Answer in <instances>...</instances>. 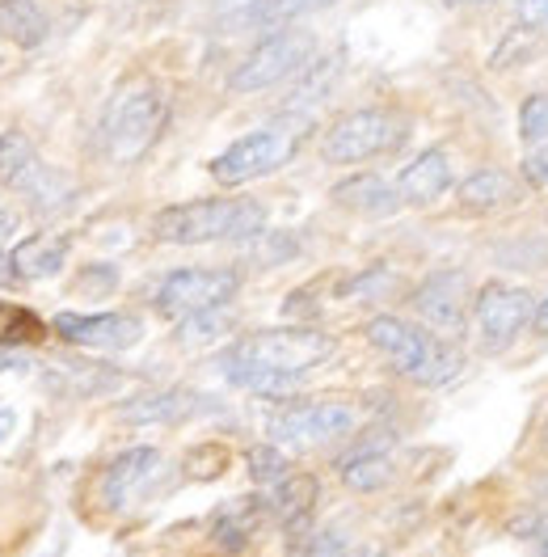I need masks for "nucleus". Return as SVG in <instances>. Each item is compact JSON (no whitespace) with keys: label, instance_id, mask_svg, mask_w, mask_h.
Masks as SVG:
<instances>
[{"label":"nucleus","instance_id":"nucleus-14","mask_svg":"<svg viewBox=\"0 0 548 557\" xmlns=\"http://www.w3.org/2000/svg\"><path fill=\"white\" fill-rule=\"evenodd\" d=\"M447 186H451V165H447V152H439V148L413 157L410 165L401 170V177H397L401 203H410V208L435 203L439 195H447Z\"/></svg>","mask_w":548,"mask_h":557},{"label":"nucleus","instance_id":"nucleus-24","mask_svg":"<svg viewBox=\"0 0 548 557\" xmlns=\"http://www.w3.org/2000/svg\"><path fill=\"white\" fill-rule=\"evenodd\" d=\"M338 69H342V60H338V55L312 60L309 72H304V81H300V85H296V94L287 98V110H300V106H309V102H321V98L329 94V85H334Z\"/></svg>","mask_w":548,"mask_h":557},{"label":"nucleus","instance_id":"nucleus-31","mask_svg":"<svg viewBox=\"0 0 548 557\" xmlns=\"http://www.w3.org/2000/svg\"><path fill=\"white\" fill-rule=\"evenodd\" d=\"M514 9H519V22H523L527 30H536L540 38H548V0H519Z\"/></svg>","mask_w":548,"mask_h":557},{"label":"nucleus","instance_id":"nucleus-33","mask_svg":"<svg viewBox=\"0 0 548 557\" xmlns=\"http://www.w3.org/2000/svg\"><path fill=\"white\" fill-rule=\"evenodd\" d=\"M532 330H536V334H545V338H548V296L540 300V305H536V309H532Z\"/></svg>","mask_w":548,"mask_h":557},{"label":"nucleus","instance_id":"nucleus-9","mask_svg":"<svg viewBox=\"0 0 548 557\" xmlns=\"http://www.w3.org/2000/svg\"><path fill=\"white\" fill-rule=\"evenodd\" d=\"M237 287H240V278H237V271H228V267H220V271H203V267H195V271H173V275L161 283V292H157V309H161V317H170V321H186V317L224 309V305L237 296Z\"/></svg>","mask_w":548,"mask_h":557},{"label":"nucleus","instance_id":"nucleus-19","mask_svg":"<svg viewBox=\"0 0 548 557\" xmlns=\"http://www.w3.org/2000/svg\"><path fill=\"white\" fill-rule=\"evenodd\" d=\"M0 38L13 47H42L47 38V13L35 0H0Z\"/></svg>","mask_w":548,"mask_h":557},{"label":"nucleus","instance_id":"nucleus-39","mask_svg":"<svg viewBox=\"0 0 548 557\" xmlns=\"http://www.w3.org/2000/svg\"><path fill=\"white\" fill-rule=\"evenodd\" d=\"M13 431V410H0V440Z\"/></svg>","mask_w":548,"mask_h":557},{"label":"nucleus","instance_id":"nucleus-35","mask_svg":"<svg viewBox=\"0 0 548 557\" xmlns=\"http://www.w3.org/2000/svg\"><path fill=\"white\" fill-rule=\"evenodd\" d=\"M17 363H22V355H17V350L0 347V372H4V368H17Z\"/></svg>","mask_w":548,"mask_h":557},{"label":"nucleus","instance_id":"nucleus-8","mask_svg":"<svg viewBox=\"0 0 548 557\" xmlns=\"http://www.w3.org/2000/svg\"><path fill=\"white\" fill-rule=\"evenodd\" d=\"M312 64V35L304 30H278L266 42H258L249 51V60L233 72L228 89L233 94H258V89H271L278 81L296 76Z\"/></svg>","mask_w":548,"mask_h":557},{"label":"nucleus","instance_id":"nucleus-10","mask_svg":"<svg viewBox=\"0 0 548 557\" xmlns=\"http://www.w3.org/2000/svg\"><path fill=\"white\" fill-rule=\"evenodd\" d=\"M532 292L511 287V283H489L473 300V330H477V343L485 355H498L507 350L527 330L532 321Z\"/></svg>","mask_w":548,"mask_h":557},{"label":"nucleus","instance_id":"nucleus-25","mask_svg":"<svg viewBox=\"0 0 548 557\" xmlns=\"http://www.w3.org/2000/svg\"><path fill=\"white\" fill-rule=\"evenodd\" d=\"M258 511H262L258 503H237V507L220 511V516H215V541H220L224 549H240V545L253 536Z\"/></svg>","mask_w":548,"mask_h":557},{"label":"nucleus","instance_id":"nucleus-29","mask_svg":"<svg viewBox=\"0 0 548 557\" xmlns=\"http://www.w3.org/2000/svg\"><path fill=\"white\" fill-rule=\"evenodd\" d=\"M249 473H253L258 482H266V486L283 482V478H287V456H283V448H278V444L253 448V453H249Z\"/></svg>","mask_w":548,"mask_h":557},{"label":"nucleus","instance_id":"nucleus-3","mask_svg":"<svg viewBox=\"0 0 548 557\" xmlns=\"http://www.w3.org/2000/svg\"><path fill=\"white\" fill-rule=\"evenodd\" d=\"M368 343L388 355V363L413 384H447L460 372V350H451L431 330H418L401 317H372L368 321Z\"/></svg>","mask_w":548,"mask_h":557},{"label":"nucleus","instance_id":"nucleus-21","mask_svg":"<svg viewBox=\"0 0 548 557\" xmlns=\"http://www.w3.org/2000/svg\"><path fill=\"white\" fill-rule=\"evenodd\" d=\"M316 494H321V486H316V478H309V473H287L283 482H274V516L287 523V528H300V523L312 516V507H316Z\"/></svg>","mask_w":548,"mask_h":557},{"label":"nucleus","instance_id":"nucleus-36","mask_svg":"<svg viewBox=\"0 0 548 557\" xmlns=\"http://www.w3.org/2000/svg\"><path fill=\"white\" fill-rule=\"evenodd\" d=\"M536 541H540V557H548V520L536 523V532H532Z\"/></svg>","mask_w":548,"mask_h":557},{"label":"nucleus","instance_id":"nucleus-20","mask_svg":"<svg viewBox=\"0 0 548 557\" xmlns=\"http://www.w3.org/2000/svg\"><path fill=\"white\" fill-rule=\"evenodd\" d=\"M199 410V397L195 393H144V397H132L119 418L123 422H182Z\"/></svg>","mask_w":548,"mask_h":557},{"label":"nucleus","instance_id":"nucleus-38","mask_svg":"<svg viewBox=\"0 0 548 557\" xmlns=\"http://www.w3.org/2000/svg\"><path fill=\"white\" fill-rule=\"evenodd\" d=\"M342 557H388L384 549H376V545H363V549H354V554H342Z\"/></svg>","mask_w":548,"mask_h":557},{"label":"nucleus","instance_id":"nucleus-11","mask_svg":"<svg viewBox=\"0 0 548 557\" xmlns=\"http://www.w3.org/2000/svg\"><path fill=\"white\" fill-rule=\"evenodd\" d=\"M464 292H469V278L460 271H435L418 283L413 292V313L422 317L439 338H456L464 330Z\"/></svg>","mask_w":548,"mask_h":557},{"label":"nucleus","instance_id":"nucleus-26","mask_svg":"<svg viewBox=\"0 0 548 557\" xmlns=\"http://www.w3.org/2000/svg\"><path fill=\"white\" fill-rule=\"evenodd\" d=\"M42 334H47V325H42L30 309H17V305H4V300H0V347L35 343Z\"/></svg>","mask_w":548,"mask_h":557},{"label":"nucleus","instance_id":"nucleus-6","mask_svg":"<svg viewBox=\"0 0 548 557\" xmlns=\"http://www.w3.org/2000/svg\"><path fill=\"white\" fill-rule=\"evenodd\" d=\"M401 139H406V127H401L397 114H388V110H354V114L338 119L325 132L321 157L329 165H359V161H372L379 152L397 148Z\"/></svg>","mask_w":548,"mask_h":557},{"label":"nucleus","instance_id":"nucleus-13","mask_svg":"<svg viewBox=\"0 0 548 557\" xmlns=\"http://www.w3.org/2000/svg\"><path fill=\"white\" fill-rule=\"evenodd\" d=\"M161 473V453L157 448H132L119 453L98 478V498L105 511H127L139 494L148 490V482Z\"/></svg>","mask_w":548,"mask_h":557},{"label":"nucleus","instance_id":"nucleus-1","mask_svg":"<svg viewBox=\"0 0 548 557\" xmlns=\"http://www.w3.org/2000/svg\"><path fill=\"white\" fill-rule=\"evenodd\" d=\"M266 228V208L258 199H195L157 211L152 237L165 245L249 242Z\"/></svg>","mask_w":548,"mask_h":557},{"label":"nucleus","instance_id":"nucleus-16","mask_svg":"<svg viewBox=\"0 0 548 557\" xmlns=\"http://www.w3.org/2000/svg\"><path fill=\"white\" fill-rule=\"evenodd\" d=\"M334 199L359 215H393L401 208V190L379 174H354L334 186Z\"/></svg>","mask_w":548,"mask_h":557},{"label":"nucleus","instance_id":"nucleus-17","mask_svg":"<svg viewBox=\"0 0 548 557\" xmlns=\"http://www.w3.org/2000/svg\"><path fill=\"white\" fill-rule=\"evenodd\" d=\"M342 482L350 490H359V494H376L393 482V456L384 444H363V448H354L350 456H342Z\"/></svg>","mask_w":548,"mask_h":557},{"label":"nucleus","instance_id":"nucleus-2","mask_svg":"<svg viewBox=\"0 0 548 557\" xmlns=\"http://www.w3.org/2000/svg\"><path fill=\"white\" fill-rule=\"evenodd\" d=\"M170 123V98L157 81L123 85L102 114V152L114 165H136Z\"/></svg>","mask_w":548,"mask_h":557},{"label":"nucleus","instance_id":"nucleus-32","mask_svg":"<svg viewBox=\"0 0 548 557\" xmlns=\"http://www.w3.org/2000/svg\"><path fill=\"white\" fill-rule=\"evenodd\" d=\"M527 177H532V182H548V144H540V148L527 157Z\"/></svg>","mask_w":548,"mask_h":557},{"label":"nucleus","instance_id":"nucleus-15","mask_svg":"<svg viewBox=\"0 0 548 557\" xmlns=\"http://www.w3.org/2000/svg\"><path fill=\"white\" fill-rule=\"evenodd\" d=\"M64 262H68V237H60V233H35V237H26V242L13 249L9 271L17 278H51L64 271Z\"/></svg>","mask_w":548,"mask_h":557},{"label":"nucleus","instance_id":"nucleus-12","mask_svg":"<svg viewBox=\"0 0 548 557\" xmlns=\"http://www.w3.org/2000/svg\"><path fill=\"white\" fill-rule=\"evenodd\" d=\"M51 330L72 343V347L94 350H127L139 343L144 325L132 313H60L51 321Z\"/></svg>","mask_w":548,"mask_h":557},{"label":"nucleus","instance_id":"nucleus-34","mask_svg":"<svg viewBox=\"0 0 548 557\" xmlns=\"http://www.w3.org/2000/svg\"><path fill=\"white\" fill-rule=\"evenodd\" d=\"M13 228H17V215H13V211H0V249L13 237Z\"/></svg>","mask_w":548,"mask_h":557},{"label":"nucleus","instance_id":"nucleus-22","mask_svg":"<svg viewBox=\"0 0 548 557\" xmlns=\"http://www.w3.org/2000/svg\"><path fill=\"white\" fill-rule=\"evenodd\" d=\"M30 203H35L38 211H55V208H64L72 199V182L64 174H55V170H47L42 161H38L30 174L22 177V186H17Z\"/></svg>","mask_w":548,"mask_h":557},{"label":"nucleus","instance_id":"nucleus-37","mask_svg":"<svg viewBox=\"0 0 548 557\" xmlns=\"http://www.w3.org/2000/svg\"><path fill=\"white\" fill-rule=\"evenodd\" d=\"M447 9H481V4H494V0H444Z\"/></svg>","mask_w":548,"mask_h":557},{"label":"nucleus","instance_id":"nucleus-28","mask_svg":"<svg viewBox=\"0 0 548 557\" xmlns=\"http://www.w3.org/2000/svg\"><path fill=\"white\" fill-rule=\"evenodd\" d=\"M519 136L523 144H548V94H532L519 110Z\"/></svg>","mask_w":548,"mask_h":557},{"label":"nucleus","instance_id":"nucleus-27","mask_svg":"<svg viewBox=\"0 0 548 557\" xmlns=\"http://www.w3.org/2000/svg\"><path fill=\"white\" fill-rule=\"evenodd\" d=\"M274 0H215V22L224 30H245L253 22H266Z\"/></svg>","mask_w":548,"mask_h":557},{"label":"nucleus","instance_id":"nucleus-30","mask_svg":"<svg viewBox=\"0 0 548 557\" xmlns=\"http://www.w3.org/2000/svg\"><path fill=\"white\" fill-rule=\"evenodd\" d=\"M329 4H338V0H274L271 13H266V22H296V17H304V13H321V9H329Z\"/></svg>","mask_w":548,"mask_h":557},{"label":"nucleus","instance_id":"nucleus-5","mask_svg":"<svg viewBox=\"0 0 548 557\" xmlns=\"http://www.w3.org/2000/svg\"><path fill=\"white\" fill-rule=\"evenodd\" d=\"M300 148V127H262V132H249L240 136L233 148H224L215 161H211V177L220 186H245L253 177H266L274 170H283Z\"/></svg>","mask_w":548,"mask_h":557},{"label":"nucleus","instance_id":"nucleus-40","mask_svg":"<svg viewBox=\"0 0 548 557\" xmlns=\"http://www.w3.org/2000/svg\"><path fill=\"white\" fill-rule=\"evenodd\" d=\"M540 440H545V453H548V418H545V431H540Z\"/></svg>","mask_w":548,"mask_h":557},{"label":"nucleus","instance_id":"nucleus-7","mask_svg":"<svg viewBox=\"0 0 548 557\" xmlns=\"http://www.w3.org/2000/svg\"><path fill=\"white\" fill-rule=\"evenodd\" d=\"M354 410L346 401H291L271 418V440L278 448H325L354 431Z\"/></svg>","mask_w":548,"mask_h":557},{"label":"nucleus","instance_id":"nucleus-4","mask_svg":"<svg viewBox=\"0 0 548 557\" xmlns=\"http://www.w3.org/2000/svg\"><path fill=\"white\" fill-rule=\"evenodd\" d=\"M334 355V338L325 330H262L240 338L237 347L224 355V363H245V368H266L283 376H309Z\"/></svg>","mask_w":548,"mask_h":557},{"label":"nucleus","instance_id":"nucleus-23","mask_svg":"<svg viewBox=\"0 0 548 557\" xmlns=\"http://www.w3.org/2000/svg\"><path fill=\"white\" fill-rule=\"evenodd\" d=\"M38 165V152L30 136H22V132H4L0 136V182L4 186H22V177L30 174Z\"/></svg>","mask_w":548,"mask_h":557},{"label":"nucleus","instance_id":"nucleus-18","mask_svg":"<svg viewBox=\"0 0 548 557\" xmlns=\"http://www.w3.org/2000/svg\"><path fill=\"white\" fill-rule=\"evenodd\" d=\"M456 199H460V208H469V211H498L519 199V186H514V177L502 174V170H477V174H469L460 182Z\"/></svg>","mask_w":548,"mask_h":557}]
</instances>
